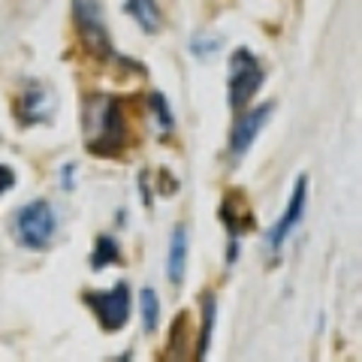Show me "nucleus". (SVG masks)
<instances>
[{
    "instance_id": "10",
    "label": "nucleus",
    "mask_w": 362,
    "mask_h": 362,
    "mask_svg": "<svg viewBox=\"0 0 362 362\" xmlns=\"http://www.w3.org/2000/svg\"><path fill=\"white\" fill-rule=\"evenodd\" d=\"M124 13H127L145 33L160 30V6H157V0H127V4H124Z\"/></svg>"
},
{
    "instance_id": "5",
    "label": "nucleus",
    "mask_w": 362,
    "mask_h": 362,
    "mask_svg": "<svg viewBox=\"0 0 362 362\" xmlns=\"http://www.w3.org/2000/svg\"><path fill=\"white\" fill-rule=\"evenodd\" d=\"M82 302L94 311L103 332H118L121 326H127L130 311H133V296H130L127 281H118V284L109 290H88Z\"/></svg>"
},
{
    "instance_id": "9",
    "label": "nucleus",
    "mask_w": 362,
    "mask_h": 362,
    "mask_svg": "<svg viewBox=\"0 0 362 362\" xmlns=\"http://www.w3.org/2000/svg\"><path fill=\"white\" fill-rule=\"evenodd\" d=\"M185 269H187V230L175 226L173 239H169V257H166V278L169 284L178 287L185 281Z\"/></svg>"
},
{
    "instance_id": "11",
    "label": "nucleus",
    "mask_w": 362,
    "mask_h": 362,
    "mask_svg": "<svg viewBox=\"0 0 362 362\" xmlns=\"http://www.w3.org/2000/svg\"><path fill=\"white\" fill-rule=\"evenodd\" d=\"M121 245L115 235H97L94 242V251H90V269L100 272V269H109V266H118L121 263Z\"/></svg>"
},
{
    "instance_id": "4",
    "label": "nucleus",
    "mask_w": 362,
    "mask_h": 362,
    "mask_svg": "<svg viewBox=\"0 0 362 362\" xmlns=\"http://www.w3.org/2000/svg\"><path fill=\"white\" fill-rule=\"evenodd\" d=\"M266 82V70L263 64L257 61V54L251 49H235L230 54V88H226V97H230V109L242 112L247 109V103L254 100V94Z\"/></svg>"
},
{
    "instance_id": "2",
    "label": "nucleus",
    "mask_w": 362,
    "mask_h": 362,
    "mask_svg": "<svg viewBox=\"0 0 362 362\" xmlns=\"http://www.w3.org/2000/svg\"><path fill=\"white\" fill-rule=\"evenodd\" d=\"M73 21L78 30V42H82V49L94 61H103V64L130 61L115 52V42H112V33L106 28L103 9H100L97 0H73Z\"/></svg>"
},
{
    "instance_id": "6",
    "label": "nucleus",
    "mask_w": 362,
    "mask_h": 362,
    "mask_svg": "<svg viewBox=\"0 0 362 362\" xmlns=\"http://www.w3.org/2000/svg\"><path fill=\"white\" fill-rule=\"evenodd\" d=\"M54 90L42 82H30L28 88H21V94L16 97V118L21 127H40V124H49L54 115Z\"/></svg>"
},
{
    "instance_id": "15",
    "label": "nucleus",
    "mask_w": 362,
    "mask_h": 362,
    "mask_svg": "<svg viewBox=\"0 0 362 362\" xmlns=\"http://www.w3.org/2000/svg\"><path fill=\"white\" fill-rule=\"evenodd\" d=\"M221 45H223V40H221V37H211V40H206V42H202V40L197 37L194 42H190V49H194V54H199V58H209V54H214V52L221 49Z\"/></svg>"
},
{
    "instance_id": "1",
    "label": "nucleus",
    "mask_w": 362,
    "mask_h": 362,
    "mask_svg": "<svg viewBox=\"0 0 362 362\" xmlns=\"http://www.w3.org/2000/svg\"><path fill=\"white\" fill-rule=\"evenodd\" d=\"M85 130H88V151L109 157L118 154L130 139L127 115L118 97H94L85 109Z\"/></svg>"
},
{
    "instance_id": "8",
    "label": "nucleus",
    "mask_w": 362,
    "mask_h": 362,
    "mask_svg": "<svg viewBox=\"0 0 362 362\" xmlns=\"http://www.w3.org/2000/svg\"><path fill=\"white\" fill-rule=\"evenodd\" d=\"M272 109H275V103H263V106H254L247 112L242 109L245 115L235 121V127L230 130V154H233V160H242V157L247 154V148L254 145L259 130H263L266 121L272 118Z\"/></svg>"
},
{
    "instance_id": "14",
    "label": "nucleus",
    "mask_w": 362,
    "mask_h": 362,
    "mask_svg": "<svg viewBox=\"0 0 362 362\" xmlns=\"http://www.w3.org/2000/svg\"><path fill=\"white\" fill-rule=\"evenodd\" d=\"M148 106H151V115L157 121V130H160L163 136H169L175 130V115H173V109H169L166 97L160 94V90H154V94L148 97Z\"/></svg>"
},
{
    "instance_id": "7",
    "label": "nucleus",
    "mask_w": 362,
    "mask_h": 362,
    "mask_svg": "<svg viewBox=\"0 0 362 362\" xmlns=\"http://www.w3.org/2000/svg\"><path fill=\"white\" fill-rule=\"evenodd\" d=\"M305 202H308V175H299L296 185H293V194H290V202L284 214H281V221L272 226L269 235H266V245L272 254H278L281 247H284V242L290 239L293 233L302 226V218H305Z\"/></svg>"
},
{
    "instance_id": "16",
    "label": "nucleus",
    "mask_w": 362,
    "mask_h": 362,
    "mask_svg": "<svg viewBox=\"0 0 362 362\" xmlns=\"http://www.w3.org/2000/svg\"><path fill=\"white\" fill-rule=\"evenodd\" d=\"M13 187H16V173L9 166L0 163V197H4L6 190H13Z\"/></svg>"
},
{
    "instance_id": "13",
    "label": "nucleus",
    "mask_w": 362,
    "mask_h": 362,
    "mask_svg": "<svg viewBox=\"0 0 362 362\" xmlns=\"http://www.w3.org/2000/svg\"><path fill=\"white\" fill-rule=\"evenodd\" d=\"M139 314H142L145 335H154L157 323H160V296H157L154 287H142L139 290Z\"/></svg>"
},
{
    "instance_id": "12",
    "label": "nucleus",
    "mask_w": 362,
    "mask_h": 362,
    "mask_svg": "<svg viewBox=\"0 0 362 362\" xmlns=\"http://www.w3.org/2000/svg\"><path fill=\"white\" fill-rule=\"evenodd\" d=\"M214 317H218V302H214V293H206V296H202V326H199V338H197V359L209 356Z\"/></svg>"
},
{
    "instance_id": "3",
    "label": "nucleus",
    "mask_w": 362,
    "mask_h": 362,
    "mask_svg": "<svg viewBox=\"0 0 362 362\" xmlns=\"http://www.w3.org/2000/svg\"><path fill=\"white\" fill-rule=\"evenodd\" d=\"M13 230H16V242L21 247H28V251H45L54 242V235H58V218H54L49 202L37 199L16 211Z\"/></svg>"
}]
</instances>
